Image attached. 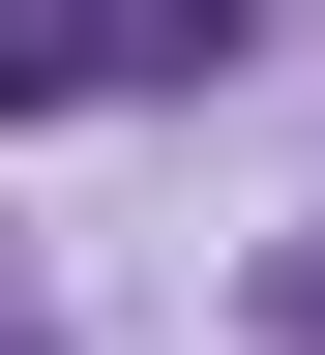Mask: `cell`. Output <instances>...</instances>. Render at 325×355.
I'll use <instances>...</instances> for the list:
<instances>
[{"label":"cell","instance_id":"obj_3","mask_svg":"<svg viewBox=\"0 0 325 355\" xmlns=\"http://www.w3.org/2000/svg\"><path fill=\"white\" fill-rule=\"evenodd\" d=\"M296 326H325V266H296Z\"/></svg>","mask_w":325,"mask_h":355},{"label":"cell","instance_id":"obj_4","mask_svg":"<svg viewBox=\"0 0 325 355\" xmlns=\"http://www.w3.org/2000/svg\"><path fill=\"white\" fill-rule=\"evenodd\" d=\"M0 355H60V326H0Z\"/></svg>","mask_w":325,"mask_h":355},{"label":"cell","instance_id":"obj_2","mask_svg":"<svg viewBox=\"0 0 325 355\" xmlns=\"http://www.w3.org/2000/svg\"><path fill=\"white\" fill-rule=\"evenodd\" d=\"M89 89V0H0V119H60Z\"/></svg>","mask_w":325,"mask_h":355},{"label":"cell","instance_id":"obj_1","mask_svg":"<svg viewBox=\"0 0 325 355\" xmlns=\"http://www.w3.org/2000/svg\"><path fill=\"white\" fill-rule=\"evenodd\" d=\"M237 30H266V0H89V89H207Z\"/></svg>","mask_w":325,"mask_h":355}]
</instances>
